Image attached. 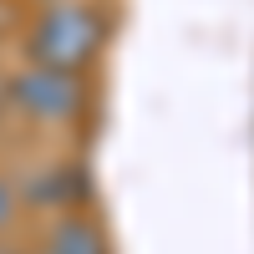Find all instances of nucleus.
I'll return each instance as SVG.
<instances>
[{
	"instance_id": "2",
	"label": "nucleus",
	"mask_w": 254,
	"mask_h": 254,
	"mask_svg": "<svg viewBox=\"0 0 254 254\" xmlns=\"http://www.w3.org/2000/svg\"><path fill=\"white\" fill-rule=\"evenodd\" d=\"M5 107H15L31 122H71L87 107V81L76 71H56V66H36L26 61L10 81H5Z\"/></svg>"
},
{
	"instance_id": "7",
	"label": "nucleus",
	"mask_w": 254,
	"mask_h": 254,
	"mask_svg": "<svg viewBox=\"0 0 254 254\" xmlns=\"http://www.w3.org/2000/svg\"><path fill=\"white\" fill-rule=\"evenodd\" d=\"M0 254H10V249H0Z\"/></svg>"
},
{
	"instance_id": "5",
	"label": "nucleus",
	"mask_w": 254,
	"mask_h": 254,
	"mask_svg": "<svg viewBox=\"0 0 254 254\" xmlns=\"http://www.w3.org/2000/svg\"><path fill=\"white\" fill-rule=\"evenodd\" d=\"M0 112H5V87H0Z\"/></svg>"
},
{
	"instance_id": "4",
	"label": "nucleus",
	"mask_w": 254,
	"mask_h": 254,
	"mask_svg": "<svg viewBox=\"0 0 254 254\" xmlns=\"http://www.w3.org/2000/svg\"><path fill=\"white\" fill-rule=\"evenodd\" d=\"M15 208H20V193H15V183L10 178H0V229H5L15 219Z\"/></svg>"
},
{
	"instance_id": "3",
	"label": "nucleus",
	"mask_w": 254,
	"mask_h": 254,
	"mask_svg": "<svg viewBox=\"0 0 254 254\" xmlns=\"http://www.w3.org/2000/svg\"><path fill=\"white\" fill-rule=\"evenodd\" d=\"M41 254H107V244H102V229L92 219L81 214H66L51 234H46V249Z\"/></svg>"
},
{
	"instance_id": "6",
	"label": "nucleus",
	"mask_w": 254,
	"mask_h": 254,
	"mask_svg": "<svg viewBox=\"0 0 254 254\" xmlns=\"http://www.w3.org/2000/svg\"><path fill=\"white\" fill-rule=\"evenodd\" d=\"M41 5H56V0H41Z\"/></svg>"
},
{
	"instance_id": "1",
	"label": "nucleus",
	"mask_w": 254,
	"mask_h": 254,
	"mask_svg": "<svg viewBox=\"0 0 254 254\" xmlns=\"http://www.w3.org/2000/svg\"><path fill=\"white\" fill-rule=\"evenodd\" d=\"M107 46V20L97 5H81V0H56L36 15V26L26 36V51L36 66H56V71H87L92 61Z\"/></svg>"
}]
</instances>
